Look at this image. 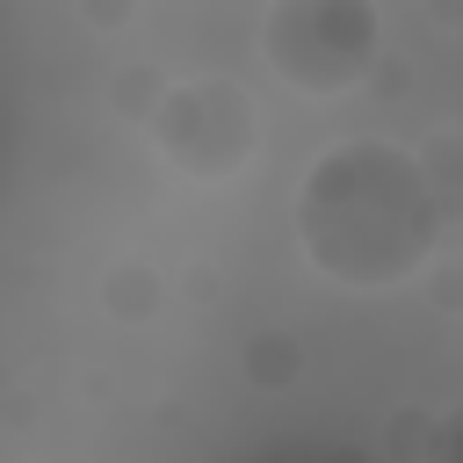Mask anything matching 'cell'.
<instances>
[{
	"label": "cell",
	"instance_id": "cell-1",
	"mask_svg": "<svg viewBox=\"0 0 463 463\" xmlns=\"http://www.w3.org/2000/svg\"><path fill=\"white\" fill-rule=\"evenodd\" d=\"M434 232H441V210L420 159H405L383 137L333 145L297 188V246L340 289L405 282L434 253Z\"/></svg>",
	"mask_w": 463,
	"mask_h": 463
},
{
	"label": "cell",
	"instance_id": "cell-2",
	"mask_svg": "<svg viewBox=\"0 0 463 463\" xmlns=\"http://www.w3.org/2000/svg\"><path fill=\"white\" fill-rule=\"evenodd\" d=\"M376 7L369 0H275L268 7V65L304 94H340L376 58Z\"/></svg>",
	"mask_w": 463,
	"mask_h": 463
},
{
	"label": "cell",
	"instance_id": "cell-3",
	"mask_svg": "<svg viewBox=\"0 0 463 463\" xmlns=\"http://www.w3.org/2000/svg\"><path fill=\"white\" fill-rule=\"evenodd\" d=\"M152 137L174 159V174H188V181H232L253 159L260 116H253V94L239 80H188V87H174L159 101Z\"/></svg>",
	"mask_w": 463,
	"mask_h": 463
},
{
	"label": "cell",
	"instance_id": "cell-4",
	"mask_svg": "<svg viewBox=\"0 0 463 463\" xmlns=\"http://www.w3.org/2000/svg\"><path fill=\"white\" fill-rule=\"evenodd\" d=\"M449 449H463V420H456V427H449Z\"/></svg>",
	"mask_w": 463,
	"mask_h": 463
}]
</instances>
